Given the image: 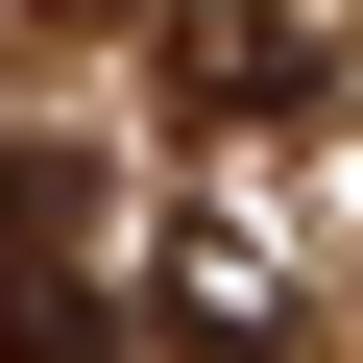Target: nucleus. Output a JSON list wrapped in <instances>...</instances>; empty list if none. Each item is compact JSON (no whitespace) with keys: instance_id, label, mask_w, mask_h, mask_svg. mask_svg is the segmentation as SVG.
<instances>
[{"instance_id":"2","label":"nucleus","mask_w":363,"mask_h":363,"mask_svg":"<svg viewBox=\"0 0 363 363\" xmlns=\"http://www.w3.org/2000/svg\"><path fill=\"white\" fill-rule=\"evenodd\" d=\"M0 363H121V315H97L73 267H0Z\"/></svg>"},{"instance_id":"1","label":"nucleus","mask_w":363,"mask_h":363,"mask_svg":"<svg viewBox=\"0 0 363 363\" xmlns=\"http://www.w3.org/2000/svg\"><path fill=\"white\" fill-rule=\"evenodd\" d=\"M169 339L194 363H291V218L267 194H194L169 218Z\"/></svg>"},{"instance_id":"3","label":"nucleus","mask_w":363,"mask_h":363,"mask_svg":"<svg viewBox=\"0 0 363 363\" xmlns=\"http://www.w3.org/2000/svg\"><path fill=\"white\" fill-rule=\"evenodd\" d=\"M194 97L218 121H291V25H194Z\"/></svg>"},{"instance_id":"4","label":"nucleus","mask_w":363,"mask_h":363,"mask_svg":"<svg viewBox=\"0 0 363 363\" xmlns=\"http://www.w3.org/2000/svg\"><path fill=\"white\" fill-rule=\"evenodd\" d=\"M49 194H73V169H25V145H0V242H49Z\"/></svg>"}]
</instances>
